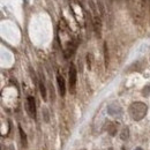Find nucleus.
<instances>
[{
  "mask_svg": "<svg viewBox=\"0 0 150 150\" xmlns=\"http://www.w3.org/2000/svg\"><path fill=\"white\" fill-rule=\"evenodd\" d=\"M147 111H148V106L142 102H135L129 106V114L132 119L135 121L142 120L146 117Z\"/></svg>",
  "mask_w": 150,
  "mask_h": 150,
  "instance_id": "1",
  "label": "nucleus"
},
{
  "mask_svg": "<svg viewBox=\"0 0 150 150\" xmlns=\"http://www.w3.org/2000/svg\"><path fill=\"white\" fill-rule=\"evenodd\" d=\"M27 111L31 118L36 117V102L33 96H28L27 98Z\"/></svg>",
  "mask_w": 150,
  "mask_h": 150,
  "instance_id": "2",
  "label": "nucleus"
},
{
  "mask_svg": "<svg viewBox=\"0 0 150 150\" xmlns=\"http://www.w3.org/2000/svg\"><path fill=\"white\" fill-rule=\"evenodd\" d=\"M68 75H69V88H71L72 93H74L75 84H76V68L74 65H71Z\"/></svg>",
  "mask_w": 150,
  "mask_h": 150,
  "instance_id": "3",
  "label": "nucleus"
},
{
  "mask_svg": "<svg viewBox=\"0 0 150 150\" xmlns=\"http://www.w3.org/2000/svg\"><path fill=\"white\" fill-rule=\"evenodd\" d=\"M121 112H122V110L118 104H111L108 108V113L110 115H113V117H119L121 114Z\"/></svg>",
  "mask_w": 150,
  "mask_h": 150,
  "instance_id": "4",
  "label": "nucleus"
},
{
  "mask_svg": "<svg viewBox=\"0 0 150 150\" xmlns=\"http://www.w3.org/2000/svg\"><path fill=\"white\" fill-rule=\"evenodd\" d=\"M57 81H58V86H59V93L61 96H65V94H66V83H65L64 77L60 74H58L57 75Z\"/></svg>",
  "mask_w": 150,
  "mask_h": 150,
  "instance_id": "5",
  "label": "nucleus"
},
{
  "mask_svg": "<svg viewBox=\"0 0 150 150\" xmlns=\"http://www.w3.org/2000/svg\"><path fill=\"white\" fill-rule=\"evenodd\" d=\"M106 129L109 132V134L111 135V136H114L115 134H117V126L111 122V121H108V127H106Z\"/></svg>",
  "mask_w": 150,
  "mask_h": 150,
  "instance_id": "6",
  "label": "nucleus"
},
{
  "mask_svg": "<svg viewBox=\"0 0 150 150\" xmlns=\"http://www.w3.org/2000/svg\"><path fill=\"white\" fill-rule=\"evenodd\" d=\"M94 25H95V31H96V34L99 36V35H100V20L98 19V18H95Z\"/></svg>",
  "mask_w": 150,
  "mask_h": 150,
  "instance_id": "7",
  "label": "nucleus"
},
{
  "mask_svg": "<svg viewBox=\"0 0 150 150\" xmlns=\"http://www.w3.org/2000/svg\"><path fill=\"white\" fill-rule=\"evenodd\" d=\"M128 137H129V129H128L127 127H125V128L121 131V133H120V139L124 140V141H126Z\"/></svg>",
  "mask_w": 150,
  "mask_h": 150,
  "instance_id": "8",
  "label": "nucleus"
},
{
  "mask_svg": "<svg viewBox=\"0 0 150 150\" xmlns=\"http://www.w3.org/2000/svg\"><path fill=\"white\" fill-rule=\"evenodd\" d=\"M19 132H20V135H21V141H22V144L24 147H27V136H25V133L23 132L22 127H19Z\"/></svg>",
  "mask_w": 150,
  "mask_h": 150,
  "instance_id": "9",
  "label": "nucleus"
},
{
  "mask_svg": "<svg viewBox=\"0 0 150 150\" xmlns=\"http://www.w3.org/2000/svg\"><path fill=\"white\" fill-rule=\"evenodd\" d=\"M39 89H40V94H42L43 99L46 100V89H45V86H44V83L42 81L39 82Z\"/></svg>",
  "mask_w": 150,
  "mask_h": 150,
  "instance_id": "10",
  "label": "nucleus"
},
{
  "mask_svg": "<svg viewBox=\"0 0 150 150\" xmlns=\"http://www.w3.org/2000/svg\"><path fill=\"white\" fill-rule=\"evenodd\" d=\"M142 94L144 95V96H149V95H150V86H146V87L143 88Z\"/></svg>",
  "mask_w": 150,
  "mask_h": 150,
  "instance_id": "11",
  "label": "nucleus"
},
{
  "mask_svg": "<svg viewBox=\"0 0 150 150\" xmlns=\"http://www.w3.org/2000/svg\"><path fill=\"white\" fill-rule=\"evenodd\" d=\"M104 51H105V65L108 66V49H106V44H104Z\"/></svg>",
  "mask_w": 150,
  "mask_h": 150,
  "instance_id": "12",
  "label": "nucleus"
},
{
  "mask_svg": "<svg viewBox=\"0 0 150 150\" xmlns=\"http://www.w3.org/2000/svg\"><path fill=\"white\" fill-rule=\"evenodd\" d=\"M134 150H143V149H142V148H140V147H137V148H135Z\"/></svg>",
  "mask_w": 150,
  "mask_h": 150,
  "instance_id": "13",
  "label": "nucleus"
},
{
  "mask_svg": "<svg viewBox=\"0 0 150 150\" xmlns=\"http://www.w3.org/2000/svg\"><path fill=\"white\" fill-rule=\"evenodd\" d=\"M108 150H113V148H109Z\"/></svg>",
  "mask_w": 150,
  "mask_h": 150,
  "instance_id": "14",
  "label": "nucleus"
},
{
  "mask_svg": "<svg viewBox=\"0 0 150 150\" xmlns=\"http://www.w3.org/2000/svg\"><path fill=\"white\" fill-rule=\"evenodd\" d=\"M81 150H86V149H81Z\"/></svg>",
  "mask_w": 150,
  "mask_h": 150,
  "instance_id": "15",
  "label": "nucleus"
}]
</instances>
